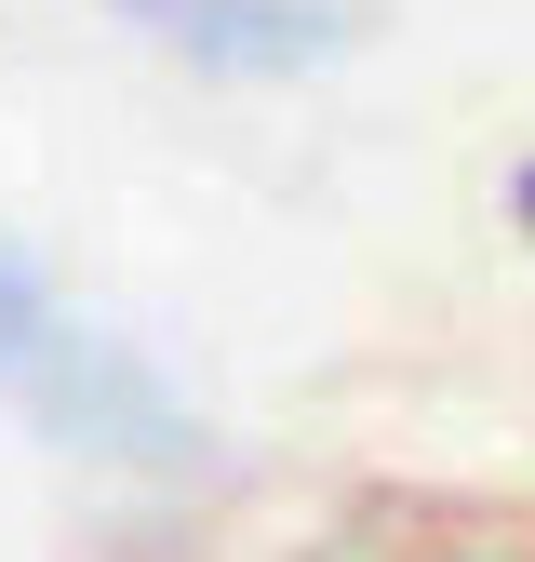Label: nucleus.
I'll return each instance as SVG.
<instances>
[{
	"mask_svg": "<svg viewBox=\"0 0 535 562\" xmlns=\"http://www.w3.org/2000/svg\"><path fill=\"white\" fill-rule=\"evenodd\" d=\"M54 322H67V281L41 268V241L0 228V402H14V375L54 348Z\"/></svg>",
	"mask_w": 535,
	"mask_h": 562,
	"instance_id": "nucleus-3",
	"label": "nucleus"
},
{
	"mask_svg": "<svg viewBox=\"0 0 535 562\" xmlns=\"http://www.w3.org/2000/svg\"><path fill=\"white\" fill-rule=\"evenodd\" d=\"M14 415H27L41 442L94 456V469H201V415L174 402V375H161L134 335L81 322V308H67L54 348L14 375Z\"/></svg>",
	"mask_w": 535,
	"mask_h": 562,
	"instance_id": "nucleus-1",
	"label": "nucleus"
},
{
	"mask_svg": "<svg viewBox=\"0 0 535 562\" xmlns=\"http://www.w3.org/2000/svg\"><path fill=\"white\" fill-rule=\"evenodd\" d=\"M121 41H148L161 67H187V81H321V67H349L362 54V0H107Z\"/></svg>",
	"mask_w": 535,
	"mask_h": 562,
	"instance_id": "nucleus-2",
	"label": "nucleus"
},
{
	"mask_svg": "<svg viewBox=\"0 0 535 562\" xmlns=\"http://www.w3.org/2000/svg\"><path fill=\"white\" fill-rule=\"evenodd\" d=\"M509 228H522V241H535V148H522V161H509Z\"/></svg>",
	"mask_w": 535,
	"mask_h": 562,
	"instance_id": "nucleus-4",
	"label": "nucleus"
}]
</instances>
